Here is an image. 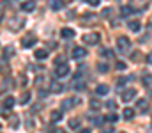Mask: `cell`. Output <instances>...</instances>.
Masks as SVG:
<instances>
[{
	"label": "cell",
	"instance_id": "cell-21",
	"mask_svg": "<svg viewBox=\"0 0 152 133\" xmlns=\"http://www.w3.org/2000/svg\"><path fill=\"white\" fill-rule=\"evenodd\" d=\"M133 11H134V9L129 5V7H122V11H120V12H122V16H129V14H133Z\"/></svg>",
	"mask_w": 152,
	"mask_h": 133
},
{
	"label": "cell",
	"instance_id": "cell-26",
	"mask_svg": "<svg viewBox=\"0 0 152 133\" xmlns=\"http://www.w3.org/2000/svg\"><path fill=\"white\" fill-rule=\"evenodd\" d=\"M69 126H71L73 130H78V128H80V121H78V119H71V121H69Z\"/></svg>",
	"mask_w": 152,
	"mask_h": 133
},
{
	"label": "cell",
	"instance_id": "cell-23",
	"mask_svg": "<svg viewBox=\"0 0 152 133\" xmlns=\"http://www.w3.org/2000/svg\"><path fill=\"white\" fill-rule=\"evenodd\" d=\"M136 107H138L140 110H145V108H147V99H138Z\"/></svg>",
	"mask_w": 152,
	"mask_h": 133
},
{
	"label": "cell",
	"instance_id": "cell-19",
	"mask_svg": "<svg viewBox=\"0 0 152 133\" xmlns=\"http://www.w3.org/2000/svg\"><path fill=\"white\" fill-rule=\"evenodd\" d=\"M133 117H134V110H133V108H126V110H124V119L129 121V119H133Z\"/></svg>",
	"mask_w": 152,
	"mask_h": 133
},
{
	"label": "cell",
	"instance_id": "cell-22",
	"mask_svg": "<svg viewBox=\"0 0 152 133\" xmlns=\"http://www.w3.org/2000/svg\"><path fill=\"white\" fill-rule=\"evenodd\" d=\"M106 121H110V123H117V119H118V115L115 114V112H112V114H108L106 117H104Z\"/></svg>",
	"mask_w": 152,
	"mask_h": 133
},
{
	"label": "cell",
	"instance_id": "cell-11",
	"mask_svg": "<svg viewBox=\"0 0 152 133\" xmlns=\"http://www.w3.org/2000/svg\"><path fill=\"white\" fill-rule=\"evenodd\" d=\"M14 103H16V101H14V98H12V96H7V98L4 99V108H7V110H9V108H12V107H14Z\"/></svg>",
	"mask_w": 152,
	"mask_h": 133
},
{
	"label": "cell",
	"instance_id": "cell-8",
	"mask_svg": "<svg viewBox=\"0 0 152 133\" xmlns=\"http://www.w3.org/2000/svg\"><path fill=\"white\" fill-rule=\"evenodd\" d=\"M88 121H92V124L99 126V124H103L104 117H103V115H88Z\"/></svg>",
	"mask_w": 152,
	"mask_h": 133
},
{
	"label": "cell",
	"instance_id": "cell-32",
	"mask_svg": "<svg viewBox=\"0 0 152 133\" xmlns=\"http://www.w3.org/2000/svg\"><path fill=\"white\" fill-rule=\"evenodd\" d=\"M20 85H27V76H25V75L20 76Z\"/></svg>",
	"mask_w": 152,
	"mask_h": 133
},
{
	"label": "cell",
	"instance_id": "cell-29",
	"mask_svg": "<svg viewBox=\"0 0 152 133\" xmlns=\"http://www.w3.org/2000/svg\"><path fill=\"white\" fill-rule=\"evenodd\" d=\"M11 55H12V48H11V46H7V48H5V53H4V57H5V59H9Z\"/></svg>",
	"mask_w": 152,
	"mask_h": 133
},
{
	"label": "cell",
	"instance_id": "cell-1",
	"mask_svg": "<svg viewBox=\"0 0 152 133\" xmlns=\"http://www.w3.org/2000/svg\"><path fill=\"white\" fill-rule=\"evenodd\" d=\"M117 48H118V51H122V53H129V48H131V41H129V37L120 36V37L117 39Z\"/></svg>",
	"mask_w": 152,
	"mask_h": 133
},
{
	"label": "cell",
	"instance_id": "cell-28",
	"mask_svg": "<svg viewBox=\"0 0 152 133\" xmlns=\"http://www.w3.org/2000/svg\"><path fill=\"white\" fill-rule=\"evenodd\" d=\"M99 71H101V73H108V71H110L108 64H99Z\"/></svg>",
	"mask_w": 152,
	"mask_h": 133
},
{
	"label": "cell",
	"instance_id": "cell-16",
	"mask_svg": "<svg viewBox=\"0 0 152 133\" xmlns=\"http://www.w3.org/2000/svg\"><path fill=\"white\" fill-rule=\"evenodd\" d=\"M75 103H76V99H73V98H69V99H66V101L62 103V108H64V110H69V108H71V107H73Z\"/></svg>",
	"mask_w": 152,
	"mask_h": 133
},
{
	"label": "cell",
	"instance_id": "cell-17",
	"mask_svg": "<svg viewBox=\"0 0 152 133\" xmlns=\"http://www.w3.org/2000/svg\"><path fill=\"white\" fill-rule=\"evenodd\" d=\"M143 85H145V87H151V89H152V75H151V73L143 75Z\"/></svg>",
	"mask_w": 152,
	"mask_h": 133
},
{
	"label": "cell",
	"instance_id": "cell-36",
	"mask_svg": "<svg viewBox=\"0 0 152 133\" xmlns=\"http://www.w3.org/2000/svg\"><path fill=\"white\" fill-rule=\"evenodd\" d=\"M103 133H113L112 128H103Z\"/></svg>",
	"mask_w": 152,
	"mask_h": 133
},
{
	"label": "cell",
	"instance_id": "cell-31",
	"mask_svg": "<svg viewBox=\"0 0 152 133\" xmlns=\"http://www.w3.org/2000/svg\"><path fill=\"white\" fill-rule=\"evenodd\" d=\"M75 89H76V90H81V89H85V84L78 80V82H76V84H75Z\"/></svg>",
	"mask_w": 152,
	"mask_h": 133
},
{
	"label": "cell",
	"instance_id": "cell-15",
	"mask_svg": "<svg viewBox=\"0 0 152 133\" xmlns=\"http://www.w3.org/2000/svg\"><path fill=\"white\" fill-rule=\"evenodd\" d=\"M50 5H51V9H55V11H58V9H62V5H64V2H62V0H51V2H50Z\"/></svg>",
	"mask_w": 152,
	"mask_h": 133
},
{
	"label": "cell",
	"instance_id": "cell-5",
	"mask_svg": "<svg viewBox=\"0 0 152 133\" xmlns=\"http://www.w3.org/2000/svg\"><path fill=\"white\" fill-rule=\"evenodd\" d=\"M21 9H23L25 12H32V11L36 9V2H34V0H25V2L21 4Z\"/></svg>",
	"mask_w": 152,
	"mask_h": 133
},
{
	"label": "cell",
	"instance_id": "cell-34",
	"mask_svg": "<svg viewBox=\"0 0 152 133\" xmlns=\"http://www.w3.org/2000/svg\"><path fill=\"white\" fill-rule=\"evenodd\" d=\"M87 2H88L92 7H96V5H99V2H101V0H87Z\"/></svg>",
	"mask_w": 152,
	"mask_h": 133
},
{
	"label": "cell",
	"instance_id": "cell-18",
	"mask_svg": "<svg viewBox=\"0 0 152 133\" xmlns=\"http://www.w3.org/2000/svg\"><path fill=\"white\" fill-rule=\"evenodd\" d=\"M46 57H48V51H46V50H36V59L42 60V59H46Z\"/></svg>",
	"mask_w": 152,
	"mask_h": 133
},
{
	"label": "cell",
	"instance_id": "cell-39",
	"mask_svg": "<svg viewBox=\"0 0 152 133\" xmlns=\"http://www.w3.org/2000/svg\"><path fill=\"white\" fill-rule=\"evenodd\" d=\"M149 64H152V51L149 53Z\"/></svg>",
	"mask_w": 152,
	"mask_h": 133
},
{
	"label": "cell",
	"instance_id": "cell-42",
	"mask_svg": "<svg viewBox=\"0 0 152 133\" xmlns=\"http://www.w3.org/2000/svg\"><path fill=\"white\" fill-rule=\"evenodd\" d=\"M62 2H64V4H67V2H71V0H62Z\"/></svg>",
	"mask_w": 152,
	"mask_h": 133
},
{
	"label": "cell",
	"instance_id": "cell-30",
	"mask_svg": "<svg viewBox=\"0 0 152 133\" xmlns=\"http://www.w3.org/2000/svg\"><path fill=\"white\" fill-rule=\"evenodd\" d=\"M115 68H117V69H126L127 66H126V62H122V60H118V62L115 64Z\"/></svg>",
	"mask_w": 152,
	"mask_h": 133
},
{
	"label": "cell",
	"instance_id": "cell-3",
	"mask_svg": "<svg viewBox=\"0 0 152 133\" xmlns=\"http://www.w3.org/2000/svg\"><path fill=\"white\" fill-rule=\"evenodd\" d=\"M136 98V89H127V90H124V94H122V101L124 103H129V101H133Z\"/></svg>",
	"mask_w": 152,
	"mask_h": 133
},
{
	"label": "cell",
	"instance_id": "cell-12",
	"mask_svg": "<svg viewBox=\"0 0 152 133\" xmlns=\"http://www.w3.org/2000/svg\"><path fill=\"white\" fill-rule=\"evenodd\" d=\"M62 84H58V82H51V87H50V90L53 92V94H58V92H62Z\"/></svg>",
	"mask_w": 152,
	"mask_h": 133
},
{
	"label": "cell",
	"instance_id": "cell-33",
	"mask_svg": "<svg viewBox=\"0 0 152 133\" xmlns=\"http://www.w3.org/2000/svg\"><path fill=\"white\" fill-rule=\"evenodd\" d=\"M127 80H131V78H127V76H122V78H118V85H124Z\"/></svg>",
	"mask_w": 152,
	"mask_h": 133
},
{
	"label": "cell",
	"instance_id": "cell-13",
	"mask_svg": "<svg viewBox=\"0 0 152 133\" xmlns=\"http://www.w3.org/2000/svg\"><path fill=\"white\" fill-rule=\"evenodd\" d=\"M62 119V112L60 110H53L51 112V123H58Z\"/></svg>",
	"mask_w": 152,
	"mask_h": 133
},
{
	"label": "cell",
	"instance_id": "cell-41",
	"mask_svg": "<svg viewBox=\"0 0 152 133\" xmlns=\"http://www.w3.org/2000/svg\"><path fill=\"white\" fill-rule=\"evenodd\" d=\"M147 133H152V128H149V130H147Z\"/></svg>",
	"mask_w": 152,
	"mask_h": 133
},
{
	"label": "cell",
	"instance_id": "cell-4",
	"mask_svg": "<svg viewBox=\"0 0 152 133\" xmlns=\"http://www.w3.org/2000/svg\"><path fill=\"white\" fill-rule=\"evenodd\" d=\"M99 39H101L99 34H87V36L83 37V41H85L87 44H97L99 43Z\"/></svg>",
	"mask_w": 152,
	"mask_h": 133
},
{
	"label": "cell",
	"instance_id": "cell-35",
	"mask_svg": "<svg viewBox=\"0 0 152 133\" xmlns=\"http://www.w3.org/2000/svg\"><path fill=\"white\" fill-rule=\"evenodd\" d=\"M55 62H57V64H64V62H66V57H57Z\"/></svg>",
	"mask_w": 152,
	"mask_h": 133
},
{
	"label": "cell",
	"instance_id": "cell-10",
	"mask_svg": "<svg viewBox=\"0 0 152 133\" xmlns=\"http://www.w3.org/2000/svg\"><path fill=\"white\" fill-rule=\"evenodd\" d=\"M60 36H62V37H66V39L75 37V30H73V29H62V30H60Z\"/></svg>",
	"mask_w": 152,
	"mask_h": 133
},
{
	"label": "cell",
	"instance_id": "cell-38",
	"mask_svg": "<svg viewBox=\"0 0 152 133\" xmlns=\"http://www.w3.org/2000/svg\"><path fill=\"white\" fill-rule=\"evenodd\" d=\"M2 20H4V11L0 9V23H2Z\"/></svg>",
	"mask_w": 152,
	"mask_h": 133
},
{
	"label": "cell",
	"instance_id": "cell-7",
	"mask_svg": "<svg viewBox=\"0 0 152 133\" xmlns=\"http://www.w3.org/2000/svg\"><path fill=\"white\" fill-rule=\"evenodd\" d=\"M85 55H87V50L81 48V46H76L75 50H73V57H75V59H81V57H85Z\"/></svg>",
	"mask_w": 152,
	"mask_h": 133
},
{
	"label": "cell",
	"instance_id": "cell-2",
	"mask_svg": "<svg viewBox=\"0 0 152 133\" xmlns=\"http://www.w3.org/2000/svg\"><path fill=\"white\" fill-rule=\"evenodd\" d=\"M66 75H69V66L64 62V64H57V68H55V76L57 78H64Z\"/></svg>",
	"mask_w": 152,
	"mask_h": 133
},
{
	"label": "cell",
	"instance_id": "cell-25",
	"mask_svg": "<svg viewBox=\"0 0 152 133\" xmlns=\"http://www.w3.org/2000/svg\"><path fill=\"white\" fill-rule=\"evenodd\" d=\"M28 99H30V94H28V92H25V94L20 98V103H21V105H25V103H28Z\"/></svg>",
	"mask_w": 152,
	"mask_h": 133
},
{
	"label": "cell",
	"instance_id": "cell-40",
	"mask_svg": "<svg viewBox=\"0 0 152 133\" xmlns=\"http://www.w3.org/2000/svg\"><path fill=\"white\" fill-rule=\"evenodd\" d=\"M55 133H66V132H64V130H57Z\"/></svg>",
	"mask_w": 152,
	"mask_h": 133
},
{
	"label": "cell",
	"instance_id": "cell-20",
	"mask_svg": "<svg viewBox=\"0 0 152 133\" xmlns=\"http://www.w3.org/2000/svg\"><path fill=\"white\" fill-rule=\"evenodd\" d=\"M88 105H90V108H92V110H99V108H101V103H99L97 99H90V103H88Z\"/></svg>",
	"mask_w": 152,
	"mask_h": 133
},
{
	"label": "cell",
	"instance_id": "cell-9",
	"mask_svg": "<svg viewBox=\"0 0 152 133\" xmlns=\"http://www.w3.org/2000/svg\"><path fill=\"white\" fill-rule=\"evenodd\" d=\"M127 25H129V30H131V32H138V30L142 29V25H140V21H136V20H133V21H129Z\"/></svg>",
	"mask_w": 152,
	"mask_h": 133
},
{
	"label": "cell",
	"instance_id": "cell-14",
	"mask_svg": "<svg viewBox=\"0 0 152 133\" xmlns=\"http://www.w3.org/2000/svg\"><path fill=\"white\" fill-rule=\"evenodd\" d=\"M108 90H110V87H108V85H104V84H103V85H97V89H96V92H97L99 96L108 94Z\"/></svg>",
	"mask_w": 152,
	"mask_h": 133
},
{
	"label": "cell",
	"instance_id": "cell-37",
	"mask_svg": "<svg viewBox=\"0 0 152 133\" xmlns=\"http://www.w3.org/2000/svg\"><path fill=\"white\" fill-rule=\"evenodd\" d=\"M78 133H90V130H88V128H83V130H80Z\"/></svg>",
	"mask_w": 152,
	"mask_h": 133
},
{
	"label": "cell",
	"instance_id": "cell-6",
	"mask_svg": "<svg viewBox=\"0 0 152 133\" xmlns=\"http://www.w3.org/2000/svg\"><path fill=\"white\" fill-rule=\"evenodd\" d=\"M36 43H37V39H36L34 36H27V37H23V39H21L23 48H30V46H34Z\"/></svg>",
	"mask_w": 152,
	"mask_h": 133
},
{
	"label": "cell",
	"instance_id": "cell-27",
	"mask_svg": "<svg viewBox=\"0 0 152 133\" xmlns=\"http://www.w3.org/2000/svg\"><path fill=\"white\" fill-rule=\"evenodd\" d=\"M106 107H108L110 110H115V108H117V103H115L113 99H110V101H106Z\"/></svg>",
	"mask_w": 152,
	"mask_h": 133
},
{
	"label": "cell",
	"instance_id": "cell-24",
	"mask_svg": "<svg viewBox=\"0 0 152 133\" xmlns=\"http://www.w3.org/2000/svg\"><path fill=\"white\" fill-rule=\"evenodd\" d=\"M101 55H103V57H106V59H110V57H113V53H112V50H108V48H104V50H101Z\"/></svg>",
	"mask_w": 152,
	"mask_h": 133
}]
</instances>
